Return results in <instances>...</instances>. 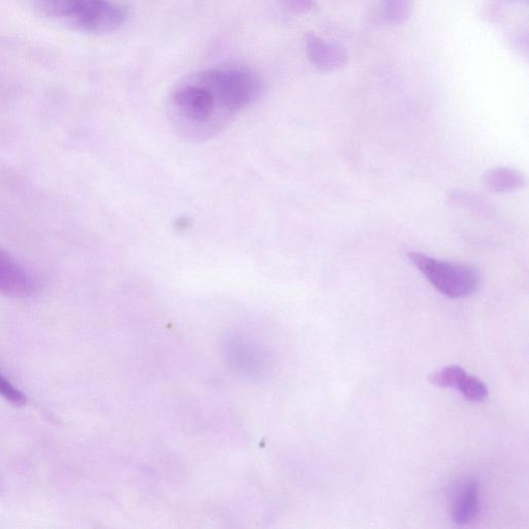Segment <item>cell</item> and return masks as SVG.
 <instances>
[{
    "mask_svg": "<svg viewBox=\"0 0 529 529\" xmlns=\"http://www.w3.org/2000/svg\"><path fill=\"white\" fill-rule=\"evenodd\" d=\"M409 259L435 289L451 299L468 298L480 287V274L472 266L441 261L417 252H411Z\"/></svg>",
    "mask_w": 529,
    "mask_h": 529,
    "instance_id": "3",
    "label": "cell"
},
{
    "mask_svg": "<svg viewBox=\"0 0 529 529\" xmlns=\"http://www.w3.org/2000/svg\"><path fill=\"white\" fill-rule=\"evenodd\" d=\"M262 91L260 76L243 66L213 67L185 76L169 93L171 127L184 141L205 142L256 103Z\"/></svg>",
    "mask_w": 529,
    "mask_h": 529,
    "instance_id": "1",
    "label": "cell"
},
{
    "mask_svg": "<svg viewBox=\"0 0 529 529\" xmlns=\"http://www.w3.org/2000/svg\"><path fill=\"white\" fill-rule=\"evenodd\" d=\"M485 188L495 194H510L517 192L525 185L524 175L514 169L497 167L488 170L483 175Z\"/></svg>",
    "mask_w": 529,
    "mask_h": 529,
    "instance_id": "8",
    "label": "cell"
},
{
    "mask_svg": "<svg viewBox=\"0 0 529 529\" xmlns=\"http://www.w3.org/2000/svg\"><path fill=\"white\" fill-rule=\"evenodd\" d=\"M288 10L304 14L314 9L316 0H282Z\"/></svg>",
    "mask_w": 529,
    "mask_h": 529,
    "instance_id": "11",
    "label": "cell"
},
{
    "mask_svg": "<svg viewBox=\"0 0 529 529\" xmlns=\"http://www.w3.org/2000/svg\"><path fill=\"white\" fill-rule=\"evenodd\" d=\"M36 282L10 255L0 252V293L28 296L36 291Z\"/></svg>",
    "mask_w": 529,
    "mask_h": 529,
    "instance_id": "6",
    "label": "cell"
},
{
    "mask_svg": "<svg viewBox=\"0 0 529 529\" xmlns=\"http://www.w3.org/2000/svg\"><path fill=\"white\" fill-rule=\"evenodd\" d=\"M480 512V489L474 480L458 484L452 495L451 517L457 525H469Z\"/></svg>",
    "mask_w": 529,
    "mask_h": 529,
    "instance_id": "7",
    "label": "cell"
},
{
    "mask_svg": "<svg viewBox=\"0 0 529 529\" xmlns=\"http://www.w3.org/2000/svg\"><path fill=\"white\" fill-rule=\"evenodd\" d=\"M0 396L15 404V406H24L27 402L26 396L2 375H0Z\"/></svg>",
    "mask_w": 529,
    "mask_h": 529,
    "instance_id": "10",
    "label": "cell"
},
{
    "mask_svg": "<svg viewBox=\"0 0 529 529\" xmlns=\"http://www.w3.org/2000/svg\"><path fill=\"white\" fill-rule=\"evenodd\" d=\"M414 10V0H382V20L392 26L407 23Z\"/></svg>",
    "mask_w": 529,
    "mask_h": 529,
    "instance_id": "9",
    "label": "cell"
},
{
    "mask_svg": "<svg viewBox=\"0 0 529 529\" xmlns=\"http://www.w3.org/2000/svg\"><path fill=\"white\" fill-rule=\"evenodd\" d=\"M37 12L45 18L81 33H113L127 19V13L112 0H33Z\"/></svg>",
    "mask_w": 529,
    "mask_h": 529,
    "instance_id": "2",
    "label": "cell"
},
{
    "mask_svg": "<svg viewBox=\"0 0 529 529\" xmlns=\"http://www.w3.org/2000/svg\"><path fill=\"white\" fill-rule=\"evenodd\" d=\"M429 382L439 388L457 390L465 399L473 402H483L489 394L483 382L468 375V372L458 365L447 366L434 372Z\"/></svg>",
    "mask_w": 529,
    "mask_h": 529,
    "instance_id": "4",
    "label": "cell"
},
{
    "mask_svg": "<svg viewBox=\"0 0 529 529\" xmlns=\"http://www.w3.org/2000/svg\"><path fill=\"white\" fill-rule=\"evenodd\" d=\"M306 54L311 65L322 72H335L344 69L349 61L347 51L317 35L305 36Z\"/></svg>",
    "mask_w": 529,
    "mask_h": 529,
    "instance_id": "5",
    "label": "cell"
}]
</instances>
